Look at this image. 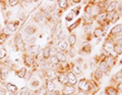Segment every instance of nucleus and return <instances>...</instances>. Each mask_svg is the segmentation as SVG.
<instances>
[{
  "label": "nucleus",
  "mask_w": 122,
  "mask_h": 95,
  "mask_svg": "<svg viewBox=\"0 0 122 95\" xmlns=\"http://www.w3.org/2000/svg\"><path fill=\"white\" fill-rule=\"evenodd\" d=\"M78 89L79 91L82 92H90L91 91V85H90V81L86 78H82L78 81Z\"/></svg>",
  "instance_id": "nucleus-2"
},
{
  "label": "nucleus",
  "mask_w": 122,
  "mask_h": 95,
  "mask_svg": "<svg viewBox=\"0 0 122 95\" xmlns=\"http://www.w3.org/2000/svg\"><path fill=\"white\" fill-rule=\"evenodd\" d=\"M74 16H75L74 12H73V11H70V12L65 16V19H66V21H71L74 18Z\"/></svg>",
  "instance_id": "nucleus-41"
},
{
  "label": "nucleus",
  "mask_w": 122,
  "mask_h": 95,
  "mask_svg": "<svg viewBox=\"0 0 122 95\" xmlns=\"http://www.w3.org/2000/svg\"><path fill=\"white\" fill-rule=\"evenodd\" d=\"M15 75H16L18 78H21V79L25 78V75H26V68H25V67L20 68V69H18L17 71H15Z\"/></svg>",
  "instance_id": "nucleus-26"
},
{
  "label": "nucleus",
  "mask_w": 122,
  "mask_h": 95,
  "mask_svg": "<svg viewBox=\"0 0 122 95\" xmlns=\"http://www.w3.org/2000/svg\"><path fill=\"white\" fill-rule=\"evenodd\" d=\"M49 64H50V65H52L53 67L58 65V64H59V61H58V59L56 58V56L50 57V59H49Z\"/></svg>",
  "instance_id": "nucleus-37"
},
{
  "label": "nucleus",
  "mask_w": 122,
  "mask_h": 95,
  "mask_svg": "<svg viewBox=\"0 0 122 95\" xmlns=\"http://www.w3.org/2000/svg\"><path fill=\"white\" fill-rule=\"evenodd\" d=\"M45 88H46V90H47L48 92L56 90V85H55L54 81H50V80H47V79H46V81H45Z\"/></svg>",
  "instance_id": "nucleus-19"
},
{
  "label": "nucleus",
  "mask_w": 122,
  "mask_h": 95,
  "mask_svg": "<svg viewBox=\"0 0 122 95\" xmlns=\"http://www.w3.org/2000/svg\"><path fill=\"white\" fill-rule=\"evenodd\" d=\"M30 84V86H32L33 88H37L38 89L40 87V82H39V80H37V79H34Z\"/></svg>",
  "instance_id": "nucleus-40"
},
{
  "label": "nucleus",
  "mask_w": 122,
  "mask_h": 95,
  "mask_svg": "<svg viewBox=\"0 0 122 95\" xmlns=\"http://www.w3.org/2000/svg\"><path fill=\"white\" fill-rule=\"evenodd\" d=\"M57 80L60 83L61 85L65 86V85H68V78H67V74L66 73H61V74H58L57 76Z\"/></svg>",
  "instance_id": "nucleus-16"
},
{
  "label": "nucleus",
  "mask_w": 122,
  "mask_h": 95,
  "mask_svg": "<svg viewBox=\"0 0 122 95\" xmlns=\"http://www.w3.org/2000/svg\"><path fill=\"white\" fill-rule=\"evenodd\" d=\"M103 76H104V73H103L100 69H96V71L94 72V80L100 81V80H102Z\"/></svg>",
  "instance_id": "nucleus-29"
},
{
  "label": "nucleus",
  "mask_w": 122,
  "mask_h": 95,
  "mask_svg": "<svg viewBox=\"0 0 122 95\" xmlns=\"http://www.w3.org/2000/svg\"><path fill=\"white\" fill-rule=\"evenodd\" d=\"M119 17H120V14L117 12V11H114V12L112 13V16H111V23H115V22L119 19Z\"/></svg>",
  "instance_id": "nucleus-38"
},
{
  "label": "nucleus",
  "mask_w": 122,
  "mask_h": 95,
  "mask_svg": "<svg viewBox=\"0 0 122 95\" xmlns=\"http://www.w3.org/2000/svg\"><path fill=\"white\" fill-rule=\"evenodd\" d=\"M45 75H46V79H47V80H50V81L57 80V76H58V74L56 73V71L53 69V68H48V69H46Z\"/></svg>",
  "instance_id": "nucleus-5"
},
{
  "label": "nucleus",
  "mask_w": 122,
  "mask_h": 95,
  "mask_svg": "<svg viewBox=\"0 0 122 95\" xmlns=\"http://www.w3.org/2000/svg\"><path fill=\"white\" fill-rule=\"evenodd\" d=\"M117 3L118 2H116V1H111L110 2V4L106 7V9H105V11L107 13H110V12H114L115 11V9H116V7H117Z\"/></svg>",
  "instance_id": "nucleus-24"
},
{
  "label": "nucleus",
  "mask_w": 122,
  "mask_h": 95,
  "mask_svg": "<svg viewBox=\"0 0 122 95\" xmlns=\"http://www.w3.org/2000/svg\"><path fill=\"white\" fill-rule=\"evenodd\" d=\"M20 95H32V93H30V90L29 87H22V88H20Z\"/></svg>",
  "instance_id": "nucleus-36"
},
{
  "label": "nucleus",
  "mask_w": 122,
  "mask_h": 95,
  "mask_svg": "<svg viewBox=\"0 0 122 95\" xmlns=\"http://www.w3.org/2000/svg\"><path fill=\"white\" fill-rule=\"evenodd\" d=\"M81 21H82V19H81V18H79V19H78L77 21H75L73 24H71V25L68 26V27H67V30H68L69 32H73V30L75 29V27H77V26L81 24Z\"/></svg>",
  "instance_id": "nucleus-32"
},
{
  "label": "nucleus",
  "mask_w": 122,
  "mask_h": 95,
  "mask_svg": "<svg viewBox=\"0 0 122 95\" xmlns=\"http://www.w3.org/2000/svg\"><path fill=\"white\" fill-rule=\"evenodd\" d=\"M34 21L37 22L38 24H44L46 22V18L43 14H42L41 11L39 12H37L35 15H34Z\"/></svg>",
  "instance_id": "nucleus-13"
},
{
  "label": "nucleus",
  "mask_w": 122,
  "mask_h": 95,
  "mask_svg": "<svg viewBox=\"0 0 122 95\" xmlns=\"http://www.w3.org/2000/svg\"><path fill=\"white\" fill-rule=\"evenodd\" d=\"M18 24H20V21H7L6 22V28L9 30L10 32H15L17 28V26Z\"/></svg>",
  "instance_id": "nucleus-15"
},
{
  "label": "nucleus",
  "mask_w": 122,
  "mask_h": 95,
  "mask_svg": "<svg viewBox=\"0 0 122 95\" xmlns=\"http://www.w3.org/2000/svg\"><path fill=\"white\" fill-rule=\"evenodd\" d=\"M104 32H105V29L102 27V26H98V27H96L94 29V32H93V36L94 37H101L103 35H104Z\"/></svg>",
  "instance_id": "nucleus-23"
},
{
  "label": "nucleus",
  "mask_w": 122,
  "mask_h": 95,
  "mask_svg": "<svg viewBox=\"0 0 122 95\" xmlns=\"http://www.w3.org/2000/svg\"><path fill=\"white\" fill-rule=\"evenodd\" d=\"M76 41H77V37H76V35L73 32H71L69 36H67V43L69 45L70 48H74V45L76 44Z\"/></svg>",
  "instance_id": "nucleus-18"
},
{
  "label": "nucleus",
  "mask_w": 122,
  "mask_h": 95,
  "mask_svg": "<svg viewBox=\"0 0 122 95\" xmlns=\"http://www.w3.org/2000/svg\"><path fill=\"white\" fill-rule=\"evenodd\" d=\"M113 48H114V43H113V41L110 39V37H108L106 41H105V43L103 44V51L106 52V54L107 55H109V54H111V53L113 52Z\"/></svg>",
  "instance_id": "nucleus-4"
},
{
  "label": "nucleus",
  "mask_w": 122,
  "mask_h": 95,
  "mask_svg": "<svg viewBox=\"0 0 122 95\" xmlns=\"http://www.w3.org/2000/svg\"><path fill=\"white\" fill-rule=\"evenodd\" d=\"M8 73H9L8 67H7L5 64L4 65L1 64V65H0V78H1L2 80H5V79L8 77Z\"/></svg>",
  "instance_id": "nucleus-10"
},
{
  "label": "nucleus",
  "mask_w": 122,
  "mask_h": 95,
  "mask_svg": "<svg viewBox=\"0 0 122 95\" xmlns=\"http://www.w3.org/2000/svg\"><path fill=\"white\" fill-rule=\"evenodd\" d=\"M121 32H122V23L116 24L111 30H110L109 36H116L118 35H121Z\"/></svg>",
  "instance_id": "nucleus-9"
},
{
  "label": "nucleus",
  "mask_w": 122,
  "mask_h": 95,
  "mask_svg": "<svg viewBox=\"0 0 122 95\" xmlns=\"http://www.w3.org/2000/svg\"><path fill=\"white\" fill-rule=\"evenodd\" d=\"M83 32H85L86 33L91 32H92V25H90V24H86V25H83Z\"/></svg>",
  "instance_id": "nucleus-43"
},
{
  "label": "nucleus",
  "mask_w": 122,
  "mask_h": 95,
  "mask_svg": "<svg viewBox=\"0 0 122 95\" xmlns=\"http://www.w3.org/2000/svg\"><path fill=\"white\" fill-rule=\"evenodd\" d=\"M24 32L26 35V36H34L37 32V27L35 25L29 24V25H26L25 27L24 28Z\"/></svg>",
  "instance_id": "nucleus-11"
},
{
  "label": "nucleus",
  "mask_w": 122,
  "mask_h": 95,
  "mask_svg": "<svg viewBox=\"0 0 122 95\" xmlns=\"http://www.w3.org/2000/svg\"><path fill=\"white\" fill-rule=\"evenodd\" d=\"M56 58L58 59L59 63H66L67 62V57L65 55V53H62V52H57V54L55 55Z\"/></svg>",
  "instance_id": "nucleus-25"
},
{
  "label": "nucleus",
  "mask_w": 122,
  "mask_h": 95,
  "mask_svg": "<svg viewBox=\"0 0 122 95\" xmlns=\"http://www.w3.org/2000/svg\"><path fill=\"white\" fill-rule=\"evenodd\" d=\"M8 3H9L10 7H14V6H16L18 3H20V1H18V0H9Z\"/></svg>",
  "instance_id": "nucleus-44"
},
{
  "label": "nucleus",
  "mask_w": 122,
  "mask_h": 95,
  "mask_svg": "<svg viewBox=\"0 0 122 95\" xmlns=\"http://www.w3.org/2000/svg\"><path fill=\"white\" fill-rule=\"evenodd\" d=\"M72 3H75V4H78V3H81V1L79 0H73V1H71Z\"/></svg>",
  "instance_id": "nucleus-48"
},
{
  "label": "nucleus",
  "mask_w": 122,
  "mask_h": 95,
  "mask_svg": "<svg viewBox=\"0 0 122 95\" xmlns=\"http://www.w3.org/2000/svg\"><path fill=\"white\" fill-rule=\"evenodd\" d=\"M67 47H68V43L64 40V41H58V43H57L56 45V48H57V50H58V52H66L67 50Z\"/></svg>",
  "instance_id": "nucleus-14"
},
{
  "label": "nucleus",
  "mask_w": 122,
  "mask_h": 95,
  "mask_svg": "<svg viewBox=\"0 0 122 95\" xmlns=\"http://www.w3.org/2000/svg\"><path fill=\"white\" fill-rule=\"evenodd\" d=\"M7 56V53H6V50L4 48L0 49V60H4V58Z\"/></svg>",
  "instance_id": "nucleus-42"
},
{
  "label": "nucleus",
  "mask_w": 122,
  "mask_h": 95,
  "mask_svg": "<svg viewBox=\"0 0 122 95\" xmlns=\"http://www.w3.org/2000/svg\"><path fill=\"white\" fill-rule=\"evenodd\" d=\"M66 74H67V78H68V84L74 86L76 83H77V77H76V75L72 71L67 72Z\"/></svg>",
  "instance_id": "nucleus-12"
},
{
  "label": "nucleus",
  "mask_w": 122,
  "mask_h": 95,
  "mask_svg": "<svg viewBox=\"0 0 122 95\" xmlns=\"http://www.w3.org/2000/svg\"><path fill=\"white\" fill-rule=\"evenodd\" d=\"M57 6L59 7V8L62 10V9H66L68 6H69V1H65V0H59V1H57Z\"/></svg>",
  "instance_id": "nucleus-28"
},
{
  "label": "nucleus",
  "mask_w": 122,
  "mask_h": 95,
  "mask_svg": "<svg viewBox=\"0 0 122 95\" xmlns=\"http://www.w3.org/2000/svg\"><path fill=\"white\" fill-rule=\"evenodd\" d=\"M120 64H121V65H122V59L120 60Z\"/></svg>",
  "instance_id": "nucleus-51"
},
{
  "label": "nucleus",
  "mask_w": 122,
  "mask_h": 95,
  "mask_svg": "<svg viewBox=\"0 0 122 95\" xmlns=\"http://www.w3.org/2000/svg\"><path fill=\"white\" fill-rule=\"evenodd\" d=\"M5 87L9 92H17V87H16V85H14L13 83H6Z\"/></svg>",
  "instance_id": "nucleus-30"
},
{
  "label": "nucleus",
  "mask_w": 122,
  "mask_h": 95,
  "mask_svg": "<svg viewBox=\"0 0 122 95\" xmlns=\"http://www.w3.org/2000/svg\"><path fill=\"white\" fill-rule=\"evenodd\" d=\"M105 93L107 95H118V90L114 86H107L105 88Z\"/></svg>",
  "instance_id": "nucleus-22"
},
{
  "label": "nucleus",
  "mask_w": 122,
  "mask_h": 95,
  "mask_svg": "<svg viewBox=\"0 0 122 95\" xmlns=\"http://www.w3.org/2000/svg\"><path fill=\"white\" fill-rule=\"evenodd\" d=\"M98 69H100L104 74H108L109 72H110V70H111L108 66H107V64L105 63V61H104V60H103V61H100V62H99V68H98Z\"/></svg>",
  "instance_id": "nucleus-20"
},
{
  "label": "nucleus",
  "mask_w": 122,
  "mask_h": 95,
  "mask_svg": "<svg viewBox=\"0 0 122 95\" xmlns=\"http://www.w3.org/2000/svg\"><path fill=\"white\" fill-rule=\"evenodd\" d=\"M22 59H24V63H25V65L26 67H33L34 65H35V63H36V61H35V58H34L33 56H30L29 54H24V56H22Z\"/></svg>",
  "instance_id": "nucleus-6"
},
{
  "label": "nucleus",
  "mask_w": 122,
  "mask_h": 95,
  "mask_svg": "<svg viewBox=\"0 0 122 95\" xmlns=\"http://www.w3.org/2000/svg\"><path fill=\"white\" fill-rule=\"evenodd\" d=\"M17 92H9V95H16Z\"/></svg>",
  "instance_id": "nucleus-49"
},
{
  "label": "nucleus",
  "mask_w": 122,
  "mask_h": 95,
  "mask_svg": "<svg viewBox=\"0 0 122 95\" xmlns=\"http://www.w3.org/2000/svg\"><path fill=\"white\" fill-rule=\"evenodd\" d=\"M35 92L38 94V95H47V93H48V91L46 90V88H45V86H40L39 88H38Z\"/></svg>",
  "instance_id": "nucleus-35"
},
{
  "label": "nucleus",
  "mask_w": 122,
  "mask_h": 95,
  "mask_svg": "<svg viewBox=\"0 0 122 95\" xmlns=\"http://www.w3.org/2000/svg\"><path fill=\"white\" fill-rule=\"evenodd\" d=\"M13 41H14L15 47H16L18 50H21V51H24V50H25V40H24V37H22L21 33H17V35L14 36Z\"/></svg>",
  "instance_id": "nucleus-1"
},
{
  "label": "nucleus",
  "mask_w": 122,
  "mask_h": 95,
  "mask_svg": "<svg viewBox=\"0 0 122 95\" xmlns=\"http://www.w3.org/2000/svg\"><path fill=\"white\" fill-rule=\"evenodd\" d=\"M50 49H51V45H46L45 47V49L43 50V58H44V60H49L50 59V57H51V55H50Z\"/></svg>",
  "instance_id": "nucleus-27"
},
{
  "label": "nucleus",
  "mask_w": 122,
  "mask_h": 95,
  "mask_svg": "<svg viewBox=\"0 0 122 95\" xmlns=\"http://www.w3.org/2000/svg\"><path fill=\"white\" fill-rule=\"evenodd\" d=\"M75 93V87L72 85H65L62 88V95H73Z\"/></svg>",
  "instance_id": "nucleus-7"
},
{
  "label": "nucleus",
  "mask_w": 122,
  "mask_h": 95,
  "mask_svg": "<svg viewBox=\"0 0 122 95\" xmlns=\"http://www.w3.org/2000/svg\"><path fill=\"white\" fill-rule=\"evenodd\" d=\"M112 81H114V82H116V83H118V82H121L122 81V70H120V71H118L117 73L113 76V79H112Z\"/></svg>",
  "instance_id": "nucleus-33"
},
{
  "label": "nucleus",
  "mask_w": 122,
  "mask_h": 95,
  "mask_svg": "<svg viewBox=\"0 0 122 95\" xmlns=\"http://www.w3.org/2000/svg\"><path fill=\"white\" fill-rule=\"evenodd\" d=\"M100 95H107V94L105 93V91H104V92H101V93H100Z\"/></svg>",
  "instance_id": "nucleus-50"
},
{
  "label": "nucleus",
  "mask_w": 122,
  "mask_h": 95,
  "mask_svg": "<svg viewBox=\"0 0 122 95\" xmlns=\"http://www.w3.org/2000/svg\"><path fill=\"white\" fill-rule=\"evenodd\" d=\"M81 54H86V55H90L92 53V45L90 44H85L81 47V49L79 50Z\"/></svg>",
  "instance_id": "nucleus-21"
},
{
  "label": "nucleus",
  "mask_w": 122,
  "mask_h": 95,
  "mask_svg": "<svg viewBox=\"0 0 122 95\" xmlns=\"http://www.w3.org/2000/svg\"><path fill=\"white\" fill-rule=\"evenodd\" d=\"M113 52L115 53L117 56H119L122 54V45L121 44H115L113 48Z\"/></svg>",
  "instance_id": "nucleus-31"
},
{
  "label": "nucleus",
  "mask_w": 122,
  "mask_h": 95,
  "mask_svg": "<svg viewBox=\"0 0 122 95\" xmlns=\"http://www.w3.org/2000/svg\"><path fill=\"white\" fill-rule=\"evenodd\" d=\"M72 72H73L75 75H79L82 73V70L78 64H74V65H72Z\"/></svg>",
  "instance_id": "nucleus-34"
},
{
  "label": "nucleus",
  "mask_w": 122,
  "mask_h": 95,
  "mask_svg": "<svg viewBox=\"0 0 122 95\" xmlns=\"http://www.w3.org/2000/svg\"><path fill=\"white\" fill-rule=\"evenodd\" d=\"M104 61H105V63L107 64V66H108L110 69L116 65V59L111 55H106L105 58H104Z\"/></svg>",
  "instance_id": "nucleus-8"
},
{
  "label": "nucleus",
  "mask_w": 122,
  "mask_h": 95,
  "mask_svg": "<svg viewBox=\"0 0 122 95\" xmlns=\"http://www.w3.org/2000/svg\"><path fill=\"white\" fill-rule=\"evenodd\" d=\"M28 54L30 56H37L39 54V45H32L28 47Z\"/></svg>",
  "instance_id": "nucleus-17"
},
{
  "label": "nucleus",
  "mask_w": 122,
  "mask_h": 95,
  "mask_svg": "<svg viewBox=\"0 0 122 95\" xmlns=\"http://www.w3.org/2000/svg\"><path fill=\"white\" fill-rule=\"evenodd\" d=\"M6 87H1L0 88V95H6Z\"/></svg>",
  "instance_id": "nucleus-47"
},
{
  "label": "nucleus",
  "mask_w": 122,
  "mask_h": 95,
  "mask_svg": "<svg viewBox=\"0 0 122 95\" xmlns=\"http://www.w3.org/2000/svg\"><path fill=\"white\" fill-rule=\"evenodd\" d=\"M16 95H20V93H16Z\"/></svg>",
  "instance_id": "nucleus-52"
},
{
  "label": "nucleus",
  "mask_w": 122,
  "mask_h": 95,
  "mask_svg": "<svg viewBox=\"0 0 122 95\" xmlns=\"http://www.w3.org/2000/svg\"><path fill=\"white\" fill-rule=\"evenodd\" d=\"M68 53V56L70 57V58H74L76 56V50L75 48H69V51L67 52Z\"/></svg>",
  "instance_id": "nucleus-39"
},
{
  "label": "nucleus",
  "mask_w": 122,
  "mask_h": 95,
  "mask_svg": "<svg viewBox=\"0 0 122 95\" xmlns=\"http://www.w3.org/2000/svg\"><path fill=\"white\" fill-rule=\"evenodd\" d=\"M47 95H61V93L59 92L58 90H54V91H50V92H48Z\"/></svg>",
  "instance_id": "nucleus-45"
},
{
  "label": "nucleus",
  "mask_w": 122,
  "mask_h": 95,
  "mask_svg": "<svg viewBox=\"0 0 122 95\" xmlns=\"http://www.w3.org/2000/svg\"><path fill=\"white\" fill-rule=\"evenodd\" d=\"M116 89L118 90V92H122V81L117 83V87H116Z\"/></svg>",
  "instance_id": "nucleus-46"
},
{
  "label": "nucleus",
  "mask_w": 122,
  "mask_h": 95,
  "mask_svg": "<svg viewBox=\"0 0 122 95\" xmlns=\"http://www.w3.org/2000/svg\"><path fill=\"white\" fill-rule=\"evenodd\" d=\"M107 18H108V13L106 11H102V12H99L98 14H95L94 15V19L95 21H97L99 24L102 25L104 24L105 22H107Z\"/></svg>",
  "instance_id": "nucleus-3"
},
{
  "label": "nucleus",
  "mask_w": 122,
  "mask_h": 95,
  "mask_svg": "<svg viewBox=\"0 0 122 95\" xmlns=\"http://www.w3.org/2000/svg\"><path fill=\"white\" fill-rule=\"evenodd\" d=\"M73 95H75V94H73Z\"/></svg>",
  "instance_id": "nucleus-53"
}]
</instances>
